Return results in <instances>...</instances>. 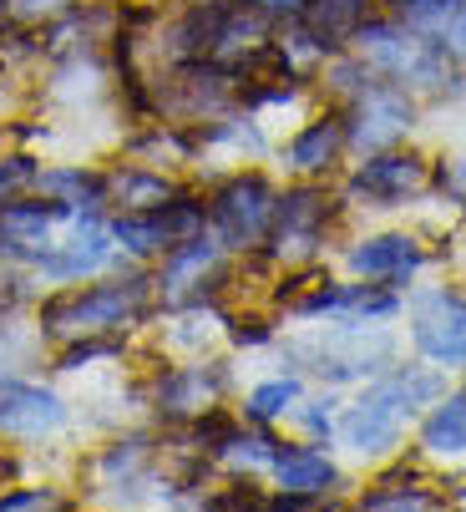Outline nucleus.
<instances>
[{"mask_svg": "<svg viewBox=\"0 0 466 512\" xmlns=\"http://www.w3.org/2000/svg\"><path fill=\"white\" fill-rule=\"evenodd\" d=\"M441 396V376L436 371H411V376H391L370 386L340 421V442L355 457H385L401 447V431L416 416V406H436Z\"/></svg>", "mask_w": 466, "mask_h": 512, "instance_id": "nucleus-1", "label": "nucleus"}, {"mask_svg": "<svg viewBox=\"0 0 466 512\" xmlns=\"http://www.w3.org/2000/svg\"><path fill=\"white\" fill-rule=\"evenodd\" d=\"M147 279H117V284H92V289H66V295L41 305V335L51 340H107L127 325L142 320L147 310Z\"/></svg>", "mask_w": 466, "mask_h": 512, "instance_id": "nucleus-2", "label": "nucleus"}, {"mask_svg": "<svg viewBox=\"0 0 466 512\" xmlns=\"http://www.w3.org/2000/svg\"><path fill=\"white\" fill-rule=\"evenodd\" d=\"M274 188H269V178H259V173H239V178H228L213 198H208V224H213V234H218V244L223 249H259L264 244V234H269V224H274Z\"/></svg>", "mask_w": 466, "mask_h": 512, "instance_id": "nucleus-3", "label": "nucleus"}, {"mask_svg": "<svg viewBox=\"0 0 466 512\" xmlns=\"http://www.w3.org/2000/svg\"><path fill=\"white\" fill-rule=\"evenodd\" d=\"M208 224V208L193 198V193H173L168 203L158 208H142V213H122L112 224V239L137 254V259H152V254H168L188 239H198Z\"/></svg>", "mask_w": 466, "mask_h": 512, "instance_id": "nucleus-4", "label": "nucleus"}, {"mask_svg": "<svg viewBox=\"0 0 466 512\" xmlns=\"http://www.w3.org/2000/svg\"><path fill=\"white\" fill-rule=\"evenodd\" d=\"M355 41H360V56L375 71H385V77H396L401 87L406 82H416V87H441L446 82V56L436 46H426L421 36H411L406 26H370L365 21L355 31Z\"/></svg>", "mask_w": 466, "mask_h": 512, "instance_id": "nucleus-5", "label": "nucleus"}, {"mask_svg": "<svg viewBox=\"0 0 466 512\" xmlns=\"http://www.w3.org/2000/svg\"><path fill=\"white\" fill-rule=\"evenodd\" d=\"M411 340L426 360L446 371H466V300L451 289H426L411 305Z\"/></svg>", "mask_w": 466, "mask_h": 512, "instance_id": "nucleus-6", "label": "nucleus"}, {"mask_svg": "<svg viewBox=\"0 0 466 512\" xmlns=\"http://www.w3.org/2000/svg\"><path fill=\"white\" fill-rule=\"evenodd\" d=\"M416 122V107L406 97V87H360L355 97V112H350V127L345 137H355L360 148H391L396 137H406Z\"/></svg>", "mask_w": 466, "mask_h": 512, "instance_id": "nucleus-7", "label": "nucleus"}, {"mask_svg": "<svg viewBox=\"0 0 466 512\" xmlns=\"http://www.w3.org/2000/svg\"><path fill=\"white\" fill-rule=\"evenodd\" d=\"M66 203H0V259L11 264H36L51 249V224L66 218Z\"/></svg>", "mask_w": 466, "mask_h": 512, "instance_id": "nucleus-8", "label": "nucleus"}, {"mask_svg": "<svg viewBox=\"0 0 466 512\" xmlns=\"http://www.w3.org/2000/svg\"><path fill=\"white\" fill-rule=\"evenodd\" d=\"M112 254H117L112 229L102 224V218L87 213L66 244H51V249L36 259V269L51 274V279H92V274H102V269L112 264Z\"/></svg>", "mask_w": 466, "mask_h": 512, "instance_id": "nucleus-9", "label": "nucleus"}, {"mask_svg": "<svg viewBox=\"0 0 466 512\" xmlns=\"http://www.w3.org/2000/svg\"><path fill=\"white\" fill-rule=\"evenodd\" d=\"M223 386H228L223 365H173V371H163L158 386H152V406H158L168 421H188V416L213 411Z\"/></svg>", "mask_w": 466, "mask_h": 512, "instance_id": "nucleus-10", "label": "nucleus"}, {"mask_svg": "<svg viewBox=\"0 0 466 512\" xmlns=\"http://www.w3.org/2000/svg\"><path fill=\"white\" fill-rule=\"evenodd\" d=\"M203 279H218V244L213 239H188V244H178V249H168L163 254V269H158V295L168 300V305H203V295H208V284Z\"/></svg>", "mask_w": 466, "mask_h": 512, "instance_id": "nucleus-11", "label": "nucleus"}, {"mask_svg": "<svg viewBox=\"0 0 466 512\" xmlns=\"http://www.w3.org/2000/svg\"><path fill=\"white\" fill-rule=\"evenodd\" d=\"M325 193L320 188H294L274 203V254L284 259H309L320 249V229H325Z\"/></svg>", "mask_w": 466, "mask_h": 512, "instance_id": "nucleus-12", "label": "nucleus"}, {"mask_svg": "<svg viewBox=\"0 0 466 512\" xmlns=\"http://www.w3.org/2000/svg\"><path fill=\"white\" fill-rule=\"evenodd\" d=\"M396 26L436 46L441 56H466V0H391Z\"/></svg>", "mask_w": 466, "mask_h": 512, "instance_id": "nucleus-13", "label": "nucleus"}, {"mask_svg": "<svg viewBox=\"0 0 466 512\" xmlns=\"http://www.w3.org/2000/svg\"><path fill=\"white\" fill-rule=\"evenodd\" d=\"M66 421V401L31 381H0V431L11 436H46Z\"/></svg>", "mask_w": 466, "mask_h": 512, "instance_id": "nucleus-14", "label": "nucleus"}, {"mask_svg": "<svg viewBox=\"0 0 466 512\" xmlns=\"http://www.w3.org/2000/svg\"><path fill=\"white\" fill-rule=\"evenodd\" d=\"M421 183H426V163L416 153H380V158L360 163V173L350 178V193L365 198V203L391 208V203L411 198Z\"/></svg>", "mask_w": 466, "mask_h": 512, "instance_id": "nucleus-15", "label": "nucleus"}, {"mask_svg": "<svg viewBox=\"0 0 466 512\" xmlns=\"http://www.w3.org/2000/svg\"><path fill=\"white\" fill-rule=\"evenodd\" d=\"M304 355H315V371L345 381V376H370L375 365L391 360V340L385 335H370L365 330H345V335H330V340H315V345H294Z\"/></svg>", "mask_w": 466, "mask_h": 512, "instance_id": "nucleus-16", "label": "nucleus"}, {"mask_svg": "<svg viewBox=\"0 0 466 512\" xmlns=\"http://www.w3.org/2000/svg\"><path fill=\"white\" fill-rule=\"evenodd\" d=\"M365 16H370V0H304L299 41H309L315 51H340L345 41H355Z\"/></svg>", "mask_w": 466, "mask_h": 512, "instance_id": "nucleus-17", "label": "nucleus"}, {"mask_svg": "<svg viewBox=\"0 0 466 512\" xmlns=\"http://www.w3.org/2000/svg\"><path fill=\"white\" fill-rule=\"evenodd\" d=\"M350 269H355L360 279L396 284V279H406V274L421 269V249H416V239H406V234H380V239H365V244L350 249Z\"/></svg>", "mask_w": 466, "mask_h": 512, "instance_id": "nucleus-18", "label": "nucleus"}, {"mask_svg": "<svg viewBox=\"0 0 466 512\" xmlns=\"http://www.w3.org/2000/svg\"><path fill=\"white\" fill-rule=\"evenodd\" d=\"M274 477H279V487L294 492V497H325V492L340 482L335 462H330L325 452H315V447H279Z\"/></svg>", "mask_w": 466, "mask_h": 512, "instance_id": "nucleus-19", "label": "nucleus"}, {"mask_svg": "<svg viewBox=\"0 0 466 512\" xmlns=\"http://www.w3.org/2000/svg\"><path fill=\"white\" fill-rule=\"evenodd\" d=\"M345 148V117H315L294 142H289V168L294 173H325Z\"/></svg>", "mask_w": 466, "mask_h": 512, "instance_id": "nucleus-20", "label": "nucleus"}, {"mask_svg": "<svg viewBox=\"0 0 466 512\" xmlns=\"http://www.w3.org/2000/svg\"><path fill=\"white\" fill-rule=\"evenodd\" d=\"M173 193H183L173 178H163L158 168H117L107 173V203L127 208V213H142V208H158L168 203Z\"/></svg>", "mask_w": 466, "mask_h": 512, "instance_id": "nucleus-21", "label": "nucleus"}, {"mask_svg": "<svg viewBox=\"0 0 466 512\" xmlns=\"http://www.w3.org/2000/svg\"><path fill=\"white\" fill-rule=\"evenodd\" d=\"M421 447L431 457H461L466 452V386L451 396H436V411L421 426Z\"/></svg>", "mask_w": 466, "mask_h": 512, "instance_id": "nucleus-22", "label": "nucleus"}, {"mask_svg": "<svg viewBox=\"0 0 466 512\" xmlns=\"http://www.w3.org/2000/svg\"><path fill=\"white\" fill-rule=\"evenodd\" d=\"M36 188H46L56 203H66V208H97V203H107V178H97V173H82V168H51V173H36Z\"/></svg>", "mask_w": 466, "mask_h": 512, "instance_id": "nucleus-23", "label": "nucleus"}, {"mask_svg": "<svg viewBox=\"0 0 466 512\" xmlns=\"http://www.w3.org/2000/svg\"><path fill=\"white\" fill-rule=\"evenodd\" d=\"M213 457H223L228 467H239V472H259V467H274L279 447L269 442V436H239V431L228 426V436L213 447Z\"/></svg>", "mask_w": 466, "mask_h": 512, "instance_id": "nucleus-24", "label": "nucleus"}, {"mask_svg": "<svg viewBox=\"0 0 466 512\" xmlns=\"http://www.w3.org/2000/svg\"><path fill=\"white\" fill-rule=\"evenodd\" d=\"M147 462H152V447L142 442V436H127V442H117V447L102 452V472L112 482H137Z\"/></svg>", "mask_w": 466, "mask_h": 512, "instance_id": "nucleus-25", "label": "nucleus"}, {"mask_svg": "<svg viewBox=\"0 0 466 512\" xmlns=\"http://www.w3.org/2000/svg\"><path fill=\"white\" fill-rule=\"evenodd\" d=\"M294 401H299V381L284 376V381H264V386H254L244 411H249L254 421H274V416H284Z\"/></svg>", "mask_w": 466, "mask_h": 512, "instance_id": "nucleus-26", "label": "nucleus"}, {"mask_svg": "<svg viewBox=\"0 0 466 512\" xmlns=\"http://www.w3.org/2000/svg\"><path fill=\"white\" fill-rule=\"evenodd\" d=\"M0 11H6L11 21L36 26V21H61L66 11H76V0H0Z\"/></svg>", "mask_w": 466, "mask_h": 512, "instance_id": "nucleus-27", "label": "nucleus"}, {"mask_svg": "<svg viewBox=\"0 0 466 512\" xmlns=\"http://www.w3.org/2000/svg\"><path fill=\"white\" fill-rule=\"evenodd\" d=\"M26 188H36V163L31 158H0V203H11Z\"/></svg>", "mask_w": 466, "mask_h": 512, "instance_id": "nucleus-28", "label": "nucleus"}, {"mask_svg": "<svg viewBox=\"0 0 466 512\" xmlns=\"http://www.w3.org/2000/svg\"><path fill=\"white\" fill-rule=\"evenodd\" d=\"M441 188L451 203H466V158H446L441 163Z\"/></svg>", "mask_w": 466, "mask_h": 512, "instance_id": "nucleus-29", "label": "nucleus"}, {"mask_svg": "<svg viewBox=\"0 0 466 512\" xmlns=\"http://www.w3.org/2000/svg\"><path fill=\"white\" fill-rule=\"evenodd\" d=\"M365 507H436V497H426V492H370Z\"/></svg>", "mask_w": 466, "mask_h": 512, "instance_id": "nucleus-30", "label": "nucleus"}, {"mask_svg": "<svg viewBox=\"0 0 466 512\" xmlns=\"http://www.w3.org/2000/svg\"><path fill=\"white\" fill-rule=\"evenodd\" d=\"M0 507H66L56 492H41V487H31V492H6L0 497Z\"/></svg>", "mask_w": 466, "mask_h": 512, "instance_id": "nucleus-31", "label": "nucleus"}, {"mask_svg": "<svg viewBox=\"0 0 466 512\" xmlns=\"http://www.w3.org/2000/svg\"><path fill=\"white\" fill-rule=\"evenodd\" d=\"M233 340L259 345V340H269V330H264V320H233Z\"/></svg>", "mask_w": 466, "mask_h": 512, "instance_id": "nucleus-32", "label": "nucleus"}, {"mask_svg": "<svg viewBox=\"0 0 466 512\" xmlns=\"http://www.w3.org/2000/svg\"><path fill=\"white\" fill-rule=\"evenodd\" d=\"M264 11H269V16H299L304 0H264Z\"/></svg>", "mask_w": 466, "mask_h": 512, "instance_id": "nucleus-33", "label": "nucleus"}, {"mask_svg": "<svg viewBox=\"0 0 466 512\" xmlns=\"http://www.w3.org/2000/svg\"><path fill=\"white\" fill-rule=\"evenodd\" d=\"M304 421H309V431H325L330 436V411H320V401H315V411H304Z\"/></svg>", "mask_w": 466, "mask_h": 512, "instance_id": "nucleus-34", "label": "nucleus"}]
</instances>
